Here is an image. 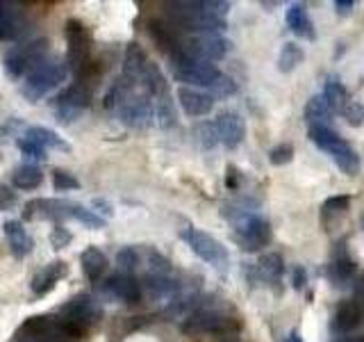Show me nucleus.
I'll return each instance as SVG.
<instances>
[{
  "mask_svg": "<svg viewBox=\"0 0 364 342\" xmlns=\"http://www.w3.org/2000/svg\"><path fill=\"white\" fill-rule=\"evenodd\" d=\"M284 19H287V26H289V30L296 34V37L310 39V41L316 39L314 23H312L310 14H307V7H305L303 3H294V5H289V7H287V14H284Z\"/></svg>",
  "mask_w": 364,
  "mask_h": 342,
  "instance_id": "393cba45",
  "label": "nucleus"
},
{
  "mask_svg": "<svg viewBox=\"0 0 364 342\" xmlns=\"http://www.w3.org/2000/svg\"><path fill=\"white\" fill-rule=\"evenodd\" d=\"M239 185H242V171H239L235 165H228V169H225V187L237 192Z\"/></svg>",
  "mask_w": 364,
  "mask_h": 342,
  "instance_id": "a18cd8bd",
  "label": "nucleus"
},
{
  "mask_svg": "<svg viewBox=\"0 0 364 342\" xmlns=\"http://www.w3.org/2000/svg\"><path fill=\"white\" fill-rule=\"evenodd\" d=\"M255 269L262 281H267L269 285H278L284 274V260L280 254H273V251L271 254H262Z\"/></svg>",
  "mask_w": 364,
  "mask_h": 342,
  "instance_id": "c85d7f7f",
  "label": "nucleus"
},
{
  "mask_svg": "<svg viewBox=\"0 0 364 342\" xmlns=\"http://www.w3.org/2000/svg\"><path fill=\"white\" fill-rule=\"evenodd\" d=\"M43 182V171L37 167V165H21L14 169V174H11V187H16V190H37L39 185Z\"/></svg>",
  "mask_w": 364,
  "mask_h": 342,
  "instance_id": "c756f323",
  "label": "nucleus"
},
{
  "mask_svg": "<svg viewBox=\"0 0 364 342\" xmlns=\"http://www.w3.org/2000/svg\"><path fill=\"white\" fill-rule=\"evenodd\" d=\"M148 55L141 46L130 43L128 51H125V60H123V80L130 83L132 87L139 89L144 83V76H146V68H148ZM144 91V89H141Z\"/></svg>",
  "mask_w": 364,
  "mask_h": 342,
  "instance_id": "6ab92c4d",
  "label": "nucleus"
},
{
  "mask_svg": "<svg viewBox=\"0 0 364 342\" xmlns=\"http://www.w3.org/2000/svg\"><path fill=\"white\" fill-rule=\"evenodd\" d=\"M305 60V53L299 43H294V41H287L282 46V51L278 55V71L280 73H291L296 71Z\"/></svg>",
  "mask_w": 364,
  "mask_h": 342,
  "instance_id": "473e14b6",
  "label": "nucleus"
},
{
  "mask_svg": "<svg viewBox=\"0 0 364 342\" xmlns=\"http://www.w3.org/2000/svg\"><path fill=\"white\" fill-rule=\"evenodd\" d=\"M350 208V197L346 194H339V197H330L321 203V224L323 226H330L339 222L341 217H344Z\"/></svg>",
  "mask_w": 364,
  "mask_h": 342,
  "instance_id": "2f4dec72",
  "label": "nucleus"
},
{
  "mask_svg": "<svg viewBox=\"0 0 364 342\" xmlns=\"http://www.w3.org/2000/svg\"><path fill=\"white\" fill-rule=\"evenodd\" d=\"M26 30V16L14 3L0 0V41L18 39Z\"/></svg>",
  "mask_w": 364,
  "mask_h": 342,
  "instance_id": "5701e85b",
  "label": "nucleus"
},
{
  "mask_svg": "<svg viewBox=\"0 0 364 342\" xmlns=\"http://www.w3.org/2000/svg\"><path fill=\"white\" fill-rule=\"evenodd\" d=\"M16 144H18V151L26 155V157H30V160L43 162V160L48 157V151H46V148H41L39 144H34L32 140H26V137H23V140H18Z\"/></svg>",
  "mask_w": 364,
  "mask_h": 342,
  "instance_id": "79ce46f5",
  "label": "nucleus"
},
{
  "mask_svg": "<svg viewBox=\"0 0 364 342\" xmlns=\"http://www.w3.org/2000/svg\"><path fill=\"white\" fill-rule=\"evenodd\" d=\"M71 239H73V233L68 231V228H64L62 224H57L50 231V242L55 249H66L68 244H71Z\"/></svg>",
  "mask_w": 364,
  "mask_h": 342,
  "instance_id": "37998d69",
  "label": "nucleus"
},
{
  "mask_svg": "<svg viewBox=\"0 0 364 342\" xmlns=\"http://www.w3.org/2000/svg\"><path fill=\"white\" fill-rule=\"evenodd\" d=\"M64 37H66V57H68V66L80 68L85 66L87 55H89V37L85 26L77 19H71L64 28Z\"/></svg>",
  "mask_w": 364,
  "mask_h": 342,
  "instance_id": "f3484780",
  "label": "nucleus"
},
{
  "mask_svg": "<svg viewBox=\"0 0 364 342\" xmlns=\"http://www.w3.org/2000/svg\"><path fill=\"white\" fill-rule=\"evenodd\" d=\"M178 100L187 117H205L214 110V98L208 91L191 89V87H180L178 89Z\"/></svg>",
  "mask_w": 364,
  "mask_h": 342,
  "instance_id": "4be33fe9",
  "label": "nucleus"
},
{
  "mask_svg": "<svg viewBox=\"0 0 364 342\" xmlns=\"http://www.w3.org/2000/svg\"><path fill=\"white\" fill-rule=\"evenodd\" d=\"M68 76V66L62 64V62H41L37 68H32V71L26 76V83L21 87V94L26 100L30 103H39L43 96H48L53 89L60 87Z\"/></svg>",
  "mask_w": 364,
  "mask_h": 342,
  "instance_id": "0eeeda50",
  "label": "nucleus"
},
{
  "mask_svg": "<svg viewBox=\"0 0 364 342\" xmlns=\"http://www.w3.org/2000/svg\"><path fill=\"white\" fill-rule=\"evenodd\" d=\"M100 294L107 296L114 301H123V304H139L141 301V283L136 281L130 274H112V276L102 283Z\"/></svg>",
  "mask_w": 364,
  "mask_h": 342,
  "instance_id": "dca6fc26",
  "label": "nucleus"
},
{
  "mask_svg": "<svg viewBox=\"0 0 364 342\" xmlns=\"http://www.w3.org/2000/svg\"><path fill=\"white\" fill-rule=\"evenodd\" d=\"M77 338L75 331L57 315H34L18 326L14 342H68Z\"/></svg>",
  "mask_w": 364,
  "mask_h": 342,
  "instance_id": "39448f33",
  "label": "nucleus"
},
{
  "mask_svg": "<svg viewBox=\"0 0 364 342\" xmlns=\"http://www.w3.org/2000/svg\"><path fill=\"white\" fill-rule=\"evenodd\" d=\"M96 208V212L100 214H105V219H109V217L114 214V208H112V203L105 201V199H94V203H91Z\"/></svg>",
  "mask_w": 364,
  "mask_h": 342,
  "instance_id": "09e8293b",
  "label": "nucleus"
},
{
  "mask_svg": "<svg viewBox=\"0 0 364 342\" xmlns=\"http://www.w3.org/2000/svg\"><path fill=\"white\" fill-rule=\"evenodd\" d=\"M193 135H196V142L200 144V148H205V151H210V148L219 144V135H216L214 121L198 123L196 128H193Z\"/></svg>",
  "mask_w": 364,
  "mask_h": 342,
  "instance_id": "c9c22d12",
  "label": "nucleus"
},
{
  "mask_svg": "<svg viewBox=\"0 0 364 342\" xmlns=\"http://www.w3.org/2000/svg\"><path fill=\"white\" fill-rule=\"evenodd\" d=\"M305 285H307V271H305V267L303 265H294L291 267V288L301 292Z\"/></svg>",
  "mask_w": 364,
  "mask_h": 342,
  "instance_id": "49530a36",
  "label": "nucleus"
},
{
  "mask_svg": "<svg viewBox=\"0 0 364 342\" xmlns=\"http://www.w3.org/2000/svg\"><path fill=\"white\" fill-rule=\"evenodd\" d=\"M235 94H237V83L225 73H221L219 80H216V83L210 87V96L212 98H230Z\"/></svg>",
  "mask_w": 364,
  "mask_h": 342,
  "instance_id": "58836bf2",
  "label": "nucleus"
},
{
  "mask_svg": "<svg viewBox=\"0 0 364 342\" xmlns=\"http://www.w3.org/2000/svg\"><path fill=\"white\" fill-rule=\"evenodd\" d=\"M294 160V146L291 144H278V146H273L271 151H269V162L273 167H284V165H289Z\"/></svg>",
  "mask_w": 364,
  "mask_h": 342,
  "instance_id": "a19ab883",
  "label": "nucleus"
},
{
  "mask_svg": "<svg viewBox=\"0 0 364 342\" xmlns=\"http://www.w3.org/2000/svg\"><path fill=\"white\" fill-rule=\"evenodd\" d=\"M48 39H34L30 43H23L11 48L5 55V73L7 78H21V76H28L32 68H37L46 55H48Z\"/></svg>",
  "mask_w": 364,
  "mask_h": 342,
  "instance_id": "9d476101",
  "label": "nucleus"
},
{
  "mask_svg": "<svg viewBox=\"0 0 364 342\" xmlns=\"http://www.w3.org/2000/svg\"><path fill=\"white\" fill-rule=\"evenodd\" d=\"M214 128L219 135V144L230 148V151L242 144L246 137V121L237 112H221L214 121Z\"/></svg>",
  "mask_w": 364,
  "mask_h": 342,
  "instance_id": "a211bd4d",
  "label": "nucleus"
},
{
  "mask_svg": "<svg viewBox=\"0 0 364 342\" xmlns=\"http://www.w3.org/2000/svg\"><path fill=\"white\" fill-rule=\"evenodd\" d=\"M321 96L337 110V114H339L341 108L346 105V103H350V94H348L346 85L339 80V76H328L326 78V85H323Z\"/></svg>",
  "mask_w": 364,
  "mask_h": 342,
  "instance_id": "7c9ffc66",
  "label": "nucleus"
},
{
  "mask_svg": "<svg viewBox=\"0 0 364 342\" xmlns=\"http://www.w3.org/2000/svg\"><path fill=\"white\" fill-rule=\"evenodd\" d=\"M26 140H32L34 144L46 148V151H50V148L53 151H64V153L71 151V144L64 142L55 130L43 128V125H30V128H26Z\"/></svg>",
  "mask_w": 364,
  "mask_h": 342,
  "instance_id": "bb28decb",
  "label": "nucleus"
},
{
  "mask_svg": "<svg viewBox=\"0 0 364 342\" xmlns=\"http://www.w3.org/2000/svg\"><path fill=\"white\" fill-rule=\"evenodd\" d=\"M80 262H82V271L85 276L91 281V283H98L102 279V274L107 271V258L102 254L100 249L96 247H89L82 251V256H80Z\"/></svg>",
  "mask_w": 364,
  "mask_h": 342,
  "instance_id": "cd10ccee",
  "label": "nucleus"
},
{
  "mask_svg": "<svg viewBox=\"0 0 364 342\" xmlns=\"http://www.w3.org/2000/svg\"><path fill=\"white\" fill-rule=\"evenodd\" d=\"M180 237L185 239L187 247L196 254L200 260H205L208 265L216 267V269H223L228 265V260H230V256H228V249L219 242L216 237H212L210 233L200 231V228H185V231L180 233Z\"/></svg>",
  "mask_w": 364,
  "mask_h": 342,
  "instance_id": "9b49d317",
  "label": "nucleus"
},
{
  "mask_svg": "<svg viewBox=\"0 0 364 342\" xmlns=\"http://www.w3.org/2000/svg\"><path fill=\"white\" fill-rule=\"evenodd\" d=\"M89 105H91V91L85 85L66 87L62 94H57L55 100H53L55 117L64 125L80 119V114H82Z\"/></svg>",
  "mask_w": 364,
  "mask_h": 342,
  "instance_id": "ddd939ff",
  "label": "nucleus"
},
{
  "mask_svg": "<svg viewBox=\"0 0 364 342\" xmlns=\"http://www.w3.org/2000/svg\"><path fill=\"white\" fill-rule=\"evenodd\" d=\"M358 276V265L355 260L348 256V242L346 239H339L333 247V254H330L328 262V279L333 281L337 288H346Z\"/></svg>",
  "mask_w": 364,
  "mask_h": 342,
  "instance_id": "2eb2a0df",
  "label": "nucleus"
},
{
  "mask_svg": "<svg viewBox=\"0 0 364 342\" xmlns=\"http://www.w3.org/2000/svg\"><path fill=\"white\" fill-rule=\"evenodd\" d=\"M16 203H18L16 192L11 190L9 185H0V212H7V210H11Z\"/></svg>",
  "mask_w": 364,
  "mask_h": 342,
  "instance_id": "c03bdc74",
  "label": "nucleus"
},
{
  "mask_svg": "<svg viewBox=\"0 0 364 342\" xmlns=\"http://www.w3.org/2000/svg\"><path fill=\"white\" fill-rule=\"evenodd\" d=\"M307 137H310L318 151L330 155V160H333L341 174L346 176L360 174V155L346 140H341L333 125H307Z\"/></svg>",
  "mask_w": 364,
  "mask_h": 342,
  "instance_id": "f03ea898",
  "label": "nucleus"
},
{
  "mask_svg": "<svg viewBox=\"0 0 364 342\" xmlns=\"http://www.w3.org/2000/svg\"><path fill=\"white\" fill-rule=\"evenodd\" d=\"M362 324V311L353 299L339 301L335 308L333 319H330V328H333L335 336H348L350 331H355Z\"/></svg>",
  "mask_w": 364,
  "mask_h": 342,
  "instance_id": "412c9836",
  "label": "nucleus"
},
{
  "mask_svg": "<svg viewBox=\"0 0 364 342\" xmlns=\"http://www.w3.org/2000/svg\"><path fill=\"white\" fill-rule=\"evenodd\" d=\"M171 16L176 19L180 28H185L193 34H205V32H214L221 34L225 30V19L212 14V9L208 7V0L203 3H168Z\"/></svg>",
  "mask_w": 364,
  "mask_h": 342,
  "instance_id": "20e7f679",
  "label": "nucleus"
},
{
  "mask_svg": "<svg viewBox=\"0 0 364 342\" xmlns=\"http://www.w3.org/2000/svg\"><path fill=\"white\" fill-rule=\"evenodd\" d=\"M57 317L82 338V333H87V328L102 317V308L91 294H75L73 299H68L66 304L60 306Z\"/></svg>",
  "mask_w": 364,
  "mask_h": 342,
  "instance_id": "6e6552de",
  "label": "nucleus"
},
{
  "mask_svg": "<svg viewBox=\"0 0 364 342\" xmlns=\"http://www.w3.org/2000/svg\"><path fill=\"white\" fill-rule=\"evenodd\" d=\"M66 274H68V265H66L64 260H53V262H48V265L41 267L32 276V281H30L32 294L34 296H46L57 285V281H62Z\"/></svg>",
  "mask_w": 364,
  "mask_h": 342,
  "instance_id": "aec40b11",
  "label": "nucleus"
},
{
  "mask_svg": "<svg viewBox=\"0 0 364 342\" xmlns=\"http://www.w3.org/2000/svg\"><path fill=\"white\" fill-rule=\"evenodd\" d=\"M3 231H5V237H7V244H9V254L23 260L26 256L32 254V249H34V242H32V237L28 235V231L23 228L21 222L16 219H7L3 224Z\"/></svg>",
  "mask_w": 364,
  "mask_h": 342,
  "instance_id": "b1692460",
  "label": "nucleus"
},
{
  "mask_svg": "<svg viewBox=\"0 0 364 342\" xmlns=\"http://www.w3.org/2000/svg\"><path fill=\"white\" fill-rule=\"evenodd\" d=\"M284 342H303V338H301L299 333H296V331H291V333L287 336V340H284Z\"/></svg>",
  "mask_w": 364,
  "mask_h": 342,
  "instance_id": "8fccbe9b",
  "label": "nucleus"
},
{
  "mask_svg": "<svg viewBox=\"0 0 364 342\" xmlns=\"http://www.w3.org/2000/svg\"><path fill=\"white\" fill-rule=\"evenodd\" d=\"M117 265L121 274H130L134 276V271H139V251L134 247H125L117 254Z\"/></svg>",
  "mask_w": 364,
  "mask_h": 342,
  "instance_id": "f704fd0d",
  "label": "nucleus"
},
{
  "mask_svg": "<svg viewBox=\"0 0 364 342\" xmlns=\"http://www.w3.org/2000/svg\"><path fill=\"white\" fill-rule=\"evenodd\" d=\"M71 219H75L77 224H85L87 228H91V231H98V228L105 226V219H102L100 214H96L94 210H85L82 205H77V203H75V208H73Z\"/></svg>",
  "mask_w": 364,
  "mask_h": 342,
  "instance_id": "e433bc0d",
  "label": "nucleus"
},
{
  "mask_svg": "<svg viewBox=\"0 0 364 342\" xmlns=\"http://www.w3.org/2000/svg\"><path fill=\"white\" fill-rule=\"evenodd\" d=\"M153 110H155V123L159 125V128H173V125L178 123V114H176V105H173V100L164 98V100H155L153 103Z\"/></svg>",
  "mask_w": 364,
  "mask_h": 342,
  "instance_id": "72a5a7b5",
  "label": "nucleus"
},
{
  "mask_svg": "<svg viewBox=\"0 0 364 342\" xmlns=\"http://www.w3.org/2000/svg\"><path fill=\"white\" fill-rule=\"evenodd\" d=\"M353 7H355V3L353 0H335V11H337V16H350L353 14Z\"/></svg>",
  "mask_w": 364,
  "mask_h": 342,
  "instance_id": "de8ad7c7",
  "label": "nucleus"
},
{
  "mask_svg": "<svg viewBox=\"0 0 364 342\" xmlns=\"http://www.w3.org/2000/svg\"><path fill=\"white\" fill-rule=\"evenodd\" d=\"M339 114L344 117V121L350 125V128H360V125H364V105L358 100L346 103V105L339 110Z\"/></svg>",
  "mask_w": 364,
  "mask_h": 342,
  "instance_id": "4c0bfd02",
  "label": "nucleus"
},
{
  "mask_svg": "<svg viewBox=\"0 0 364 342\" xmlns=\"http://www.w3.org/2000/svg\"><path fill=\"white\" fill-rule=\"evenodd\" d=\"M105 108L117 112L119 121L132 130H144L155 123V110L151 96L146 91L132 87L130 83H125L123 78H119L114 87L107 91Z\"/></svg>",
  "mask_w": 364,
  "mask_h": 342,
  "instance_id": "f257e3e1",
  "label": "nucleus"
},
{
  "mask_svg": "<svg viewBox=\"0 0 364 342\" xmlns=\"http://www.w3.org/2000/svg\"><path fill=\"white\" fill-rule=\"evenodd\" d=\"M182 333L187 336H198V333H228V331L239 328V322L221 308L212 306H200L196 308L185 322H182Z\"/></svg>",
  "mask_w": 364,
  "mask_h": 342,
  "instance_id": "1a4fd4ad",
  "label": "nucleus"
},
{
  "mask_svg": "<svg viewBox=\"0 0 364 342\" xmlns=\"http://www.w3.org/2000/svg\"><path fill=\"white\" fill-rule=\"evenodd\" d=\"M73 201L64 199H32L23 208V219L26 222H55L62 224L73 217Z\"/></svg>",
  "mask_w": 364,
  "mask_h": 342,
  "instance_id": "4468645a",
  "label": "nucleus"
},
{
  "mask_svg": "<svg viewBox=\"0 0 364 342\" xmlns=\"http://www.w3.org/2000/svg\"><path fill=\"white\" fill-rule=\"evenodd\" d=\"M53 187H55V192H73V190H80V180L64 169H55L53 171Z\"/></svg>",
  "mask_w": 364,
  "mask_h": 342,
  "instance_id": "ea45409f",
  "label": "nucleus"
},
{
  "mask_svg": "<svg viewBox=\"0 0 364 342\" xmlns=\"http://www.w3.org/2000/svg\"><path fill=\"white\" fill-rule=\"evenodd\" d=\"M337 342H364V338H360V336L358 338H339Z\"/></svg>",
  "mask_w": 364,
  "mask_h": 342,
  "instance_id": "3c124183",
  "label": "nucleus"
},
{
  "mask_svg": "<svg viewBox=\"0 0 364 342\" xmlns=\"http://www.w3.org/2000/svg\"><path fill=\"white\" fill-rule=\"evenodd\" d=\"M230 41L221 34H214V32H205V34H191V37L180 46L182 53H187L189 57H196V60L203 62H219L228 55L230 51Z\"/></svg>",
  "mask_w": 364,
  "mask_h": 342,
  "instance_id": "f8f14e48",
  "label": "nucleus"
},
{
  "mask_svg": "<svg viewBox=\"0 0 364 342\" xmlns=\"http://www.w3.org/2000/svg\"><path fill=\"white\" fill-rule=\"evenodd\" d=\"M171 73H173V78L178 80V83L191 85V89L193 87L210 89L221 76L219 66H216V64L196 60V57H189L180 48L176 53H171Z\"/></svg>",
  "mask_w": 364,
  "mask_h": 342,
  "instance_id": "423d86ee",
  "label": "nucleus"
},
{
  "mask_svg": "<svg viewBox=\"0 0 364 342\" xmlns=\"http://www.w3.org/2000/svg\"><path fill=\"white\" fill-rule=\"evenodd\" d=\"M335 114H337V110L330 105V103L321 94L312 96L310 100H307V105H305L307 125H330L335 119Z\"/></svg>",
  "mask_w": 364,
  "mask_h": 342,
  "instance_id": "a878e982",
  "label": "nucleus"
},
{
  "mask_svg": "<svg viewBox=\"0 0 364 342\" xmlns=\"http://www.w3.org/2000/svg\"><path fill=\"white\" fill-rule=\"evenodd\" d=\"M223 217L232 224V237L244 251H259L271 242V224L246 208H223Z\"/></svg>",
  "mask_w": 364,
  "mask_h": 342,
  "instance_id": "7ed1b4c3",
  "label": "nucleus"
}]
</instances>
